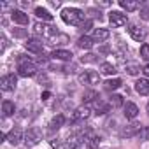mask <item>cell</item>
I'll return each instance as SVG.
<instances>
[{"instance_id":"1","label":"cell","mask_w":149,"mask_h":149,"mask_svg":"<svg viewBox=\"0 0 149 149\" xmlns=\"http://www.w3.org/2000/svg\"><path fill=\"white\" fill-rule=\"evenodd\" d=\"M95 137V133L86 128V130H81L77 133H74L67 139L65 142V149H90V142L91 139Z\"/></svg>"},{"instance_id":"2","label":"cell","mask_w":149,"mask_h":149,"mask_svg":"<svg viewBox=\"0 0 149 149\" xmlns=\"http://www.w3.org/2000/svg\"><path fill=\"white\" fill-rule=\"evenodd\" d=\"M60 16L67 25H72V26L81 25V21L84 19V13L81 9H77V7H65Z\"/></svg>"},{"instance_id":"3","label":"cell","mask_w":149,"mask_h":149,"mask_svg":"<svg viewBox=\"0 0 149 149\" xmlns=\"http://www.w3.org/2000/svg\"><path fill=\"white\" fill-rule=\"evenodd\" d=\"M18 74L21 77H32L37 74V65L28 56H19L18 58Z\"/></svg>"},{"instance_id":"4","label":"cell","mask_w":149,"mask_h":149,"mask_svg":"<svg viewBox=\"0 0 149 149\" xmlns=\"http://www.w3.org/2000/svg\"><path fill=\"white\" fill-rule=\"evenodd\" d=\"M33 32H35L37 35H42V37H44V39H47V40H51L54 35H58V33H60L54 26L44 25V23H40V21H37V23L33 25Z\"/></svg>"},{"instance_id":"5","label":"cell","mask_w":149,"mask_h":149,"mask_svg":"<svg viewBox=\"0 0 149 149\" xmlns=\"http://www.w3.org/2000/svg\"><path fill=\"white\" fill-rule=\"evenodd\" d=\"M79 83L81 84H88V86L98 84L100 83V74L95 72V70H86V72L79 74Z\"/></svg>"},{"instance_id":"6","label":"cell","mask_w":149,"mask_h":149,"mask_svg":"<svg viewBox=\"0 0 149 149\" xmlns=\"http://www.w3.org/2000/svg\"><path fill=\"white\" fill-rule=\"evenodd\" d=\"M109 23L112 28H119V26H125L128 23V16L119 13V11H111L109 13Z\"/></svg>"},{"instance_id":"7","label":"cell","mask_w":149,"mask_h":149,"mask_svg":"<svg viewBox=\"0 0 149 149\" xmlns=\"http://www.w3.org/2000/svg\"><path fill=\"white\" fill-rule=\"evenodd\" d=\"M18 84V77L14 74H9V76H4L0 79V90L2 91H14Z\"/></svg>"},{"instance_id":"8","label":"cell","mask_w":149,"mask_h":149,"mask_svg":"<svg viewBox=\"0 0 149 149\" xmlns=\"http://www.w3.org/2000/svg\"><path fill=\"white\" fill-rule=\"evenodd\" d=\"M90 114H91L90 107H88V105H81V107H77L76 111L72 112L70 123H77V121H84V119H88V118H90Z\"/></svg>"},{"instance_id":"9","label":"cell","mask_w":149,"mask_h":149,"mask_svg":"<svg viewBox=\"0 0 149 149\" xmlns=\"http://www.w3.org/2000/svg\"><path fill=\"white\" fill-rule=\"evenodd\" d=\"M40 142V133L35 130V128H28L26 133H25V146L26 147H33Z\"/></svg>"},{"instance_id":"10","label":"cell","mask_w":149,"mask_h":149,"mask_svg":"<svg viewBox=\"0 0 149 149\" xmlns=\"http://www.w3.org/2000/svg\"><path fill=\"white\" fill-rule=\"evenodd\" d=\"M128 33H130V37H132L133 40H137V42H142V40L146 39V32H144V28L139 26V25H130V26H128Z\"/></svg>"},{"instance_id":"11","label":"cell","mask_w":149,"mask_h":149,"mask_svg":"<svg viewBox=\"0 0 149 149\" xmlns=\"http://www.w3.org/2000/svg\"><path fill=\"white\" fill-rule=\"evenodd\" d=\"M25 47H26L30 53L39 54V53H42V40H39L37 37H30V39H26Z\"/></svg>"},{"instance_id":"12","label":"cell","mask_w":149,"mask_h":149,"mask_svg":"<svg viewBox=\"0 0 149 149\" xmlns=\"http://www.w3.org/2000/svg\"><path fill=\"white\" fill-rule=\"evenodd\" d=\"M7 140H9L11 146H18V144L23 140V132H21V128H19V126H14V128L7 133Z\"/></svg>"},{"instance_id":"13","label":"cell","mask_w":149,"mask_h":149,"mask_svg":"<svg viewBox=\"0 0 149 149\" xmlns=\"http://www.w3.org/2000/svg\"><path fill=\"white\" fill-rule=\"evenodd\" d=\"M140 130H142V128H140V123H130L128 126H125V128L121 130V135H123V137H133V135H139Z\"/></svg>"},{"instance_id":"14","label":"cell","mask_w":149,"mask_h":149,"mask_svg":"<svg viewBox=\"0 0 149 149\" xmlns=\"http://www.w3.org/2000/svg\"><path fill=\"white\" fill-rule=\"evenodd\" d=\"M11 19L14 23H18V25H28V21H30L28 19V14H25L23 11H16V9L11 13Z\"/></svg>"},{"instance_id":"15","label":"cell","mask_w":149,"mask_h":149,"mask_svg":"<svg viewBox=\"0 0 149 149\" xmlns=\"http://www.w3.org/2000/svg\"><path fill=\"white\" fill-rule=\"evenodd\" d=\"M109 109H111V104H107L105 100L98 98V100L95 102V114L104 116V114H107V112H109Z\"/></svg>"},{"instance_id":"16","label":"cell","mask_w":149,"mask_h":149,"mask_svg":"<svg viewBox=\"0 0 149 149\" xmlns=\"http://www.w3.org/2000/svg\"><path fill=\"white\" fill-rule=\"evenodd\" d=\"M135 91H137L139 95H142V97L149 95V81H147V79H139V81L135 83Z\"/></svg>"},{"instance_id":"17","label":"cell","mask_w":149,"mask_h":149,"mask_svg":"<svg viewBox=\"0 0 149 149\" xmlns=\"http://www.w3.org/2000/svg\"><path fill=\"white\" fill-rule=\"evenodd\" d=\"M51 56L54 58V60H61V61H68V60H72V53L70 51H65V49H54L53 53H51Z\"/></svg>"},{"instance_id":"18","label":"cell","mask_w":149,"mask_h":149,"mask_svg":"<svg viewBox=\"0 0 149 149\" xmlns=\"http://www.w3.org/2000/svg\"><path fill=\"white\" fill-rule=\"evenodd\" d=\"M137 114H139V107H137L133 102H128V104L125 105V118H128V119H135Z\"/></svg>"},{"instance_id":"19","label":"cell","mask_w":149,"mask_h":149,"mask_svg":"<svg viewBox=\"0 0 149 149\" xmlns=\"http://www.w3.org/2000/svg\"><path fill=\"white\" fill-rule=\"evenodd\" d=\"M109 30H105V28H95L93 30V40H98V42H104V40H107L109 39Z\"/></svg>"},{"instance_id":"20","label":"cell","mask_w":149,"mask_h":149,"mask_svg":"<svg viewBox=\"0 0 149 149\" xmlns=\"http://www.w3.org/2000/svg\"><path fill=\"white\" fill-rule=\"evenodd\" d=\"M119 6H121L125 11H128V13L137 11V9L140 7V4H139V2H135V0H119Z\"/></svg>"},{"instance_id":"21","label":"cell","mask_w":149,"mask_h":149,"mask_svg":"<svg viewBox=\"0 0 149 149\" xmlns=\"http://www.w3.org/2000/svg\"><path fill=\"white\" fill-rule=\"evenodd\" d=\"M35 16L37 18H40V19H44V21H53V14L47 11V9H42V7H35Z\"/></svg>"},{"instance_id":"22","label":"cell","mask_w":149,"mask_h":149,"mask_svg":"<svg viewBox=\"0 0 149 149\" xmlns=\"http://www.w3.org/2000/svg\"><path fill=\"white\" fill-rule=\"evenodd\" d=\"M14 111H16L14 102H11V100H4L2 102V112H4V116H13Z\"/></svg>"},{"instance_id":"23","label":"cell","mask_w":149,"mask_h":149,"mask_svg":"<svg viewBox=\"0 0 149 149\" xmlns=\"http://www.w3.org/2000/svg\"><path fill=\"white\" fill-rule=\"evenodd\" d=\"M77 46H79L81 49H91V47H93V37H86V35L79 37Z\"/></svg>"},{"instance_id":"24","label":"cell","mask_w":149,"mask_h":149,"mask_svg":"<svg viewBox=\"0 0 149 149\" xmlns=\"http://www.w3.org/2000/svg\"><path fill=\"white\" fill-rule=\"evenodd\" d=\"M63 123H65V116H63V114H58V116H54V118L51 119L49 128H51V130H58V128L63 126Z\"/></svg>"},{"instance_id":"25","label":"cell","mask_w":149,"mask_h":149,"mask_svg":"<svg viewBox=\"0 0 149 149\" xmlns=\"http://www.w3.org/2000/svg\"><path fill=\"white\" fill-rule=\"evenodd\" d=\"M100 72H102V74H105V76H114V74H116L118 70H116V67H114L112 63L104 61V63L100 65Z\"/></svg>"},{"instance_id":"26","label":"cell","mask_w":149,"mask_h":149,"mask_svg":"<svg viewBox=\"0 0 149 149\" xmlns=\"http://www.w3.org/2000/svg\"><path fill=\"white\" fill-rule=\"evenodd\" d=\"M67 42H68V37H67L65 33H58V35H54V37L49 40L51 46H61V44H67Z\"/></svg>"},{"instance_id":"27","label":"cell","mask_w":149,"mask_h":149,"mask_svg":"<svg viewBox=\"0 0 149 149\" xmlns=\"http://www.w3.org/2000/svg\"><path fill=\"white\" fill-rule=\"evenodd\" d=\"M121 84H123V83H121V79H109V81H105V90L114 91V90H118Z\"/></svg>"},{"instance_id":"28","label":"cell","mask_w":149,"mask_h":149,"mask_svg":"<svg viewBox=\"0 0 149 149\" xmlns=\"http://www.w3.org/2000/svg\"><path fill=\"white\" fill-rule=\"evenodd\" d=\"M83 100H84V102H97V100H98V95H97V91L90 90V91H86V93L83 95Z\"/></svg>"},{"instance_id":"29","label":"cell","mask_w":149,"mask_h":149,"mask_svg":"<svg viewBox=\"0 0 149 149\" xmlns=\"http://www.w3.org/2000/svg\"><path fill=\"white\" fill-rule=\"evenodd\" d=\"M111 105H112L114 109L123 107V105H125V104H123V97H121V95H112V97H111Z\"/></svg>"},{"instance_id":"30","label":"cell","mask_w":149,"mask_h":149,"mask_svg":"<svg viewBox=\"0 0 149 149\" xmlns=\"http://www.w3.org/2000/svg\"><path fill=\"white\" fill-rule=\"evenodd\" d=\"M126 72L130 74V76H137V74L140 72V67L135 65V63H128V65H126Z\"/></svg>"},{"instance_id":"31","label":"cell","mask_w":149,"mask_h":149,"mask_svg":"<svg viewBox=\"0 0 149 149\" xmlns=\"http://www.w3.org/2000/svg\"><path fill=\"white\" fill-rule=\"evenodd\" d=\"M140 58L146 60V61H149V44H142V47H140Z\"/></svg>"},{"instance_id":"32","label":"cell","mask_w":149,"mask_h":149,"mask_svg":"<svg viewBox=\"0 0 149 149\" xmlns=\"http://www.w3.org/2000/svg\"><path fill=\"white\" fill-rule=\"evenodd\" d=\"M139 139H140V140H149V126H144V128L139 132Z\"/></svg>"},{"instance_id":"33","label":"cell","mask_w":149,"mask_h":149,"mask_svg":"<svg viewBox=\"0 0 149 149\" xmlns=\"http://www.w3.org/2000/svg\"><path fill=\"white\" fill-rule=\"evenodd\" d=\"M98 146H100V137L95 135V137L91 139V142H90V149H97Z\"/></svg>"},{"instance_id":"34","label":"cell","mask_w":149,"mask_h":149,"mask_svg":"<svg viewBox=\"0 0 149 149\" xmlns=\"http://www.w3.org/2000/svg\"><path fill=\"white\" fill-rule=\"evenodd\" d=\"M0 53H4L6 51V47H7V39H6V35H0Z\"/></svg>"},{"instance_id":"35","label":"cell","mask_w":149,"mask_h":149,"mask_svg":"<svg viewBox=\"0 0 149 149\" xmlns=\"http://www.w3.org/2000/svg\"><path fill=\"white\" fill-rule=\"evenodd\" d=\"M140 18H142V19H149V9H147V7L140 9Z\"/></svg>"},{"instance_id":"36","label":"cell","mask_w":149,"mask_h":149,"mask_svg":"<svg viewBox=\"0 0 149 149\" xmlns=\"http://www.w3.org/2000/svg\"><path fill=\"white\" fill-rule=\"evenodd\" d=\"M91 25H93V23L88 19V21H84V23L81 25V30H83V32H86V30H90V28H91Z\"/></svg>"},{"instance_id":"37","label":"cell","mask_w":149,"mask_h":149,"mask_svg":"<svg viewBox=\"0 0 149 149\" xmlns=\"http://www.w3.org/2000/svg\"><path fill=\"white\" fill-rule=\"evenodd\" d=\"M39 83H40V84H42V83H46V84L49 83V79H47L46 74H39Z\"/></svg>"},{"instance_id":"38","label":"cell","mask_w":149,"mask_h":149,"mask_svg":"<svg viewBox=\"0 0 149 149\" xmlns=\"http://www.w3.org/2000/svg\"><path fill=\"white\" fill-rule=\"evenodd\" d=\"M13 33H14V37H25L26 35L25 30H13Z\"/></svg>"},{"instance_id":"39","label":"cell","mask_w":149,"mask_h":149,"mask_svg":"<svg viewBox=\"0 0 149 149\" xmlns=\"http://www.w3.org/2000/svg\"><path fill=\"white\" fill-rule=\"evenodd\" d=\"M95 56H97V54H86V58L83 56V61H95V60H97Z\"/></svg>"},{"instance_id":"40","label":"cell","mask_w":149,"mask_h":149,"mask_svg":"<svg viewBox=\"0 0 149 149\" xmlns=\"http://www.w3.org/2000/svg\"><path fill=\"white\" fill-rule=\"evenodd\" d=\"M47 98H51V93L49 91H44L42 93V100H47Z\"/></svg>"},{"instance_id":"41","label":"cell","mask_w":149,"mask_h":149,"mask_svg":"<svg viewBox=\"0 0 149 149\" xmlns=\"http://www.w3.org/2000/svg\"><path fill=\"white\" fill-rule=\"evenodd\" d=\"M142 72H144V74H146V76L149 77V63H147V65H146V67L142 68Z\"/></svg>"},{"instance_id":"42","label":"cell","mask_w":149,"mask_h":149,"mask_svg":"<svg viewBox=\"0 0 149 149\" xmlns=\"http://www.w3.org/2000/svg\"><path fill=\"white\" fill-rule=\"evenodd\" d=\"M147 114H149V102H147Z\"/></svg>"}]
</instances>
